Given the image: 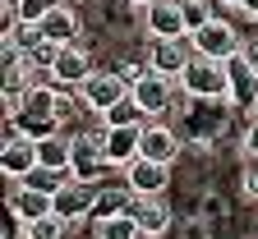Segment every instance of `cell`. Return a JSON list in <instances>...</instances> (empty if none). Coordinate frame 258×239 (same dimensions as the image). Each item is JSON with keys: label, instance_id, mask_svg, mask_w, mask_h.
I'll use <instances>...</instances> for the list:
<instances>
[{"label": "cell", "instance_id": "cell-1", "mask_svg": "<svg viewBox=\"0 0 258 239\" xmlns=\"http://www.w3.org/2000/svg\"><path fill=\"white\" fill-rule=\"evenodd\" d=\"M19 129L28 133V138H51V133H60V88L32 83V88L23 92Z\"/></svg>", "mask_w": 258, "mask_h": 239}, {"label": "cell", "instance_id": "cell-2", "mask_svg": "<svg viewBox=\"0 0 258 239\" xmlns=\"http://www.w3.org/2000/svg\"><path fill=\"white\" fill-rule=\"evenodd\" d=\"M180 83H184L189 97H199V101H226V97H231V64L194 51V60H189V69L180 74Z\"/></svg>", "mask_w": 258, "mask_h": 239}, {"label": "cell", "instance_id": "cell-3", "mask_svg": "<svg viewBox=\"0 0 258 239\" xmlns=\"http://www.w3.org/2000/svg\"><path fill=\"white\" fill-rule=\"evenodd\" d=\"M194 60V37H152L148 46V69L166 74V78H180Z\"/></svg>", "mask_w": 258, "mask_h": 239}, {"label": "cell", "instance_id": "cell-4", "mask_svg": "<svg viewBox=\"0 0 258 239\" xmlns=\"http://www.w3.org/2000/svg\"><path fill=\"white\" fill-rule=\"evenodd\" d=\"M97 180H64L60 189H55V212L64 216V221H83V216H92V207H97Z\"/></svg>", "mask_w": 258, "mask_h": 239}, {"label": "cell", "instance_id": "cell-5", "mask_svg": "<svg viewBox=\"0 0 258 239\" xmlns=\"http://www.w3.org/2000/svg\"><path fill=\"white\" fill-rule=\"evenodd\" d=\"M189 37H194V51H199V55H212V60L240 55V37H235V28L226 19H208L199 32H189Z\"/></svg>", "mask_w": 258, "mask_h": 239}, {"label": "cell", "instance_id": "cell-6", "mask_svg": "<svg viewBox=\"0 0 258 239\" xmlns=\"http://www.w3.org/2000/svg\"><path fill=\"white\" fill-rule=\"evenodd\" d=\"M70 147H74V175L102 180V170L111 166L106 161V133H79V138H70Z\"/></svg>", "mask_w": 258, "mask_h": 239}, {"label": "cell", "instance_id": "cell-7", "mask_svg": "<svg viewBox=\"0 0 258 239\" xmlns=\"http://www.w3.org/2000/svg\"><path fill=\"white\" fill-rule=\"evenodd\" d=\"M79 92H83V106H88V111L106 115L120 97H129V83H124V74H97V69H92V78H88Z\"/></svg>", "mask_w": 258, "mask_h": 239}, {"label": "cell", "instance_id": "cell-8", "mask_svg": "<svg viewBox=\"0 0 258 239\" xmlns=\"http://www.w3.org/2000/svg\"><path fill=\"white\" fill-rule=\"evenodd\" d=\"M166 180H171V161H152V156H134L124 166V184L134 189V193H161L166 189Z\"/></svg>", "mask_w": 258, "mask_h": 239}, {"label": "cell", "instance_id": "cell-9", "mask_svg": "<svg viewBox=\"0 0 258 239\" xmlns=\"http://www.w3.org/2000/svg\"><path fill=\"white\" fill-rule=\"evenodd\" d=\"M51 78H55L60 88H83V83L92 78V60H88V51L74 46V42H64L60 55H55V64H51Z\"/></svg>", "mask_w": 258, "mask_h": 239}, {"label": "cell", "instance_id": "cell-10", "mask_svg": "<svg viewBox=\"0 0 258 239\" xmlns=\"http://www.w3.org/2000/svg\"><path fill=\"white\" fill-rule=\"evenodd\" d=\"M0 166H5V175H10V180H28L32 170H37V138H28V133H14V138H5Z\"/></svg>", "mask_w": 258, "mask_h": 239}, {"label": "cell", "instance_id": "cell-11", "mask_svg": "<svg viewBox=\"0 0 258 239\" xmlns=\"http://www.w3.org/2000/svg\"><path fill=\"white\" fill-rule=\"evenodd\" d=\"M148 32L152 37H189L184 5L180 0H152L148 5Z\"/></svg>", "mask_w": 258, "mask_h": 239}, {"label": "cell", "instance_id": "cell-12", "mask_svg": "<svg viewBox=\"0 0 258 239\" xmlns=\"http://www.w3.org/2000/svg\"><path fill=\"white\" fill-rule=\"evenodd\" d=\"M10 212L28 225V221H42L55 212V193L51 189H37V184H28V189H14L10 193Z\"/></svg>", "mask_w": 258, "mask_h": 239}, {"label": "cell", "instance_id": "cell-13", "mask_svg": "<svg viewBox=\"0 0 258 239\" xmlns=\"http://www.w3.org/2000/svg\"><path fill=\"white\" fill-rule=\"evenodd\" d=\"M143 152V124H115L106 129V161L111 166H129Z\"/></svg>", "mask_w": 258, "mask_h": 239}, {"label": "cell", "instance_id": "cell-14", "mask_svg": "<svg viewBox=\"0 0 258 239\" xmlns=\"http://www.w3.org/2000/svg\"><path fill=\"white\" fill-rule=\"evenodd\" d=\"M129 212H134V221L143 225V234H161V230L171 225V207H166L161 193H134Z\"/></svg>", "mask_w": 258, "mask_h": 239}, {"label": "cell", "instance_id": "cell-15", "mask_svg": "<svg viewBox=\"0 0 258 239\" xmlns=\"http://www.w3.org/2000/svg\"><path fill=\"white\" fill-rule=\"evenodd\" d=\"M129 92H134V101H139L148 115H157V111H166V106H171V83H166V74H157V69H148Z\"/></svg>", "mask_w": 258, "mask_h": 239}, {"label": "cell", "instance_id": "cell-16", "mask_svg": "<svg viewBox=\"0 0 258 239\" xmlns=\"http://www.w3.org/2000/svg\"><path fill=\"white\" fill-rule=\"evenodd\" d=\"M226 64H231V97L240 101V106H253V101H258V69L244 60V51L231 55Z\"/></svg>", "mask_w": 258, "mask_h": 239}, {"label": "cell", "instance_id": "cell-17", "mask_svg": "<svg viewBox=\"0 0 258 239\" xmlns=\"http://www.w3.org/2000/svg\"><path fill=\"white\" fill-rule=\"evenodd\" d=\"M37 166H46V170H74V147L64 143L60 133L37 138Z\"/></svg>", "mask_w": 258, "mask_h": 239}, {"label": "cell", "instance_id": "cell-18", "mask_svg": "<svg viewBox=\"0 0 258 239\" xmlns=\"http://www.w3.org/2000/svg\"><path fill=\"white\" fill-rule=\"evenodd\" d=\"M42 32H46L51 42H60V46H64V42H74V37H79V19H74V10L60 0V5L42 19Z\"/></svg>", "mask_w": 258, "mask_h": 239}, {"label": "cell", "instance_id": "cell-19", "mask_svg": "<svg viewBox=\"0 0 258 239\" xmlns=\"http://www.w3.org/2000/svg\"><path fill=\"white\" fill-rule=\"evenodd\" d=\"M129 202H134V189H111V184H102V193H97V207H92V221H106V216H120V212H129Z\"/></svg>", "mask_w": 258, "mask_h": 239}, {"label": "cell", "instance_id": "cell-20", "mask_svg": "<svg viewBox=\"0 0 258 239\" xmlns=\"http://www.w3.org/2000/svg\"><path fill=\"white\" fill-rule=\"evenodd\" d=\"M143 156L171 161V156H175V133H171L166 124H143Z\"/></svg>", "mask_w": 258, "mask_h": 239}, {"label": "cell", "instance_id": "cell-21", "mask_svg": "<svg viewBox=\"0 0 258 239\" xmlns=\"http://www.w3.org/2000/svg\"><path fill=\"white\" fill-rule=\"evenodd\" d=\"M97 225V239H139L143 225L134 221V212H120V216H106V221H92Z\"/></svg>", "mask_w": 258, "mask_h": 239}, {"label": "cell", "instance_id": "cell-22", "mask_svg": "<svg viewBox=\"0 0 258 239\" xmlns=\"http://www.w3.org/2000/svg\"><path fill=\"white\" fill-rule=\"evenodd\" d=\"M74 225H79V221H64L60 212H51V216H42V221H28V239H70Z\"/></svg>", "mask_w": 258, "mask_h": 239}, {"label": "cell", "instance_id": "cell-23", "mask_svg": "<svg viewBox=\"0 0 258 239\" xmlns=\"http://www.w3.org/2000/svg\"><path fill=\"white\" fill-rule=\"evenodd\" d=\"M139 115H148V111L134 101V92H129V97H120L115 106L106 111V129H115V124H139Z\"/></svg>", "mask_w": 258, "mask_h": 239}, {"label": "cell", "instance_id": "cell-24", "mask_svg": "<svg viewBox=\"0 0 258 239\" xmlns=\"http://www.w3.org/2000/svg\"><path fill=\"white\" fill-rule=\"evenodd\" d=\"M55 55H60V42H37V46H32L28 51V64H32V69H37V74H51V64H55Z\"/></svg>", "mask_w": 258, "mask_h": 239}, {"label": "cell", "instance_id": "cell-25", "mask_svg": "<svg viewBox=\"0 0 258 239\" xmlns=\"http://www.w3.org/2000/svg\"><path fill=\"white\" fill-rule=\"evenodd\" d=\"M180 5H184V23H189V32H199V28L212 19V5H208V0H180Z\"/></svg>", "mask_w": 258, "mask_h": 239}, {"label": "cell", "instance_id": "cell-26", "mask_svg": "<svg viewBox=\"0 0 258 239\" xmlns=\"http://www.w3.org/2000/svg\"><path fill=\"white\" fill-rule=\"evenodd\" d=\"M60 5V0H19V19H32V23H42L51 10Z\"/></svg>", "mask_w": 258, "mask_h": 239}, {"label": "cell", "instance_id": "cell-27", "mask_svg": "<svg viewBox=\"0 0 258 239\" xmlns=\"http://www.w3.org/2000/svg\"><path fill=\"white\" fill-rule=\"evenodd\" d=\"M244 189H249V198H258V152L244 156Z\"/></svg>", "mask_w": 258, "mask_h": 239}, {"label": "cell", "instance_id": "cell-28", "mask_svg": "<svg viewBox=\"0 0 258 239\" xmlns=\"http://www.w3.org/2000/svg\"><path fill=\"white\" fill-rule=\"evenodd\" d=\"M226 5H235V10H244L249 19H258V0H226Z\"/></svg>", "mask_w": 258, "mask_h": 239}, {"label": "cell", "instance_id": "cell-29", "mask_svg": "<svg viewBox=\"0 0 258 239\" xmlns=\"http://www.w3.org/2000/svg\"><path fill=\"white\" fill-rule=\"evenodd\" d=\"M244 60H249V64H253V69H258V37H253V42H249V46H244Z\"/></svg>", "mask_w": 258, "mask_h": 239}, {"label": "cell", "instance_id": "cell-30", "mask_svg": "<svg viewBox=\"0 0 258 239\" xmlns=\"http://www.w3.org/2000/svg\"><path fill=\"white\" fill-rule=\"evenodd\" d=\"M249 152H258V124L249 129Z\"/></svg>", "mask_w": 258, "mask_h": 239}, {"label": "cell", "instance_id": "cell-31", "mask_svg": "<svg viewBox=\"0 0 258 239\" xmlns=\"http://www.w3.org/2000/svg\"><path fill=\"white\" fill-rule=\"evenodd\" d=\"M129 5H152V0H129Z\"/></svg>", "mask_w": 258, "mask_h": 239}]
</instances>
